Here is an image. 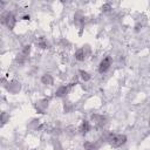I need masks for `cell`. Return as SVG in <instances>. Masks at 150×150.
Here are the masks:
<instances>
[{
    "label": "cell",
    "instance_id": "11",
    "mask_svg": "<svg viewBox=\"0 0 150 150\" xmlns=\"http://www.w3.org/2000/svg\"><path fill=\"white\" fill-rule=\"evenodd\" d=\"M29 53H30V46L29 45H26V46L22 47V50L20 53V56H22L23 59H26L29 55Z\"/></svg>",
    "mask_w": 150,
    "mask_h": 150
},
{
    "label": "cell",
    "instance_id": "13",
    "mask_svg": "<svg viewBox=\"0 0 150 150\" xmlns=\"http://www.w3.org/2000/svg\"><path fill=\"white\" fill-rule=\"evenodd\" d=\"M7 118H9V115H7L6 112H2V114H1V121H2V124L6 123Z\"/></svg>",
    "mask_w": 150,
    "mask_h": 150
},
{
    "label": "cell",
    "instance_id": "12",
    "mask_svg": "<svg viewBox=\"0 0 150 150\" xmlns=\"http://www.w3.org/2000/svg\"><path fill=\"white\" fill-rule=\"evenodd\" d=\"M79 74H80V76H81V79L84 81V82H88L90 79H91V76H90V74L88 73V71H86V70H80L79 71Z\"/></svg>",
    "mask_w": 150,
    "mask_h": 150
},
{
    "label": "cell",
    "instance_id": "18",
    "mask_svg": "<svg viewBox=\"0 0 150 150\" xmlns=\"http://www.w3.org/2000/svg\"><path fill=\"white\" fill-rule=\"evenodd\" d=\"M149 127H150V120H149Z\"/></svg>",
    "mask_w": 150,
    "mask_h": 150
},
{
    "label": "cell",
    "instance_id": "8",
    "mask_svg": "<svg viewBox=\"0 0 150 150\" xmlns=\"http://www.w3.org/2000/svg\"><path fill=\"white\" fill-rule=\"evenodd\" d=\"M89 130H90V123H89L88 121H82V123H81V125H80V128H79L80 134L86 135Z\"/></svg>",
    "mask_w": 150,
    "mask_h": 150
},
{
    "label": "cell",
    "instance_id": "16",
    "mask_svg": "<svg viewBox=\"0 0 150 150\" xmlns=\"http://www.w3.org/2000/svg\"><path fill=\"white\" fill-rule=\"evenodd\" d=\"M21 19H22V20H29V19H30V15H29V14H25V15H22Z\"/></svg>",
    "mask_w": 150,
    "mask_h": 150
},
{
    "label": "cell",
    "instance_id": "2",
    "mask_svg": "<svg viewBox=\"0 0 150 150\" xmlns=\"http://www.w3.org/2000/svg\"><path fill=\"white\" fill-rule=\"evenodd\" d=\"M1 22L6 25L9 29H13L16 23V18L12 12H5L1 14Z\"/></svg>",
    "mask_w": 150,
    "mask_h": 150
},
{
    "label": "cell",
    "instance_id": "1",
    "mask_svg": "<svg viewBox=\"0 0 150 150\" xmlns=\"http://www.w3.org/2000/svg\"><path fill=\"white\" fill-rule=\"evenodd\" d=\"M107 142L112 146V148H120L127 143V136L123 134H112L109 132L107 134Z\"/></svg>",
    "mask_w": 150,
    "mask_h": 150
},
{
    "label": "cell",
    "instance_id": "17",
    "mask_svg": "<svg viewBox=\"0 0 150 150\" xmlns=\"http://www.w3.org/2000/svg\"><path fill=\"white\" fill-rule=\"evenodd\" d=\"M141 27H142V25H139V23H137V25H136V26H135V30H136V32H138V30H139V28H141Z\"/></svg>",
    "mask_w": 150,
    "mask_h": 150
},
{
    "label": "cell",
    "instance_id": "7",
    "mask_svg": "<svg viewBox=\"0 0 150 150\" xmlns=\"http://www.w3.org/2000/svg\"><path fill=\"white\" fill-rule=\"evenodd\" d=\"M48 102H49V100H48V98H45V100L39 101V103H38V104H35L36 110H38L39 112H41V114H45L43 111H45V109L48 107Z\"/></svg>",
    "mask_w": 150,
    "mask_h": 150
},
{
    "label": "cell",
    "instance_id": "5",
    "mask_svg": "<svg viewBox=\"0 0 150 150\" xmlns=\"http://www.w3.org/2000/svg\"><path fill=\"white\" fill-rule=\"evenodd\" d=\"M87 50H88V46L77 49V50L75 52V54H74L75 60H77V61H84L86 57H87Z\"/></svg>",
    "mask_w": 150,
    "mask_h": 150
},
{
    "label": "cell",
    "instance_id": "6",
    "mask_svg": "<svg viewBox=\"0 0 150 150\" xmlns=\"http://www.w3.org/2000/svg\"><path fill=\"white\" fill-rule=\"evenodd\" d=\"M91 121L96 124V127H103L105 124V117L103 115L94 114V115H91Z\"/></svg>",
    "mask_w": 150,
    "mask_h": 150
},
{
    "label": "cell",
    "instance_id": "4",
    "mask_svg": "<svg viewBox=\"0 0 150 150\" xmlns=\"http://www.w3.org/2000/svg\"><path fill=\"white\" fill-rule=\"evenodd\" d=\"M111 66V57L110 56H105L98 64V73L100 74H103L105 71H108V69L110 68Z\"/></svg>",
    "mask_w": 150,
    "mask_h": 150
},
{
    "label": "cell",
    "instance_id": "9",
    "mask_svg": "<svg viewBox=\"0 0 150 150\" xmlns=\"http://www.w3.org/2000/svg\"><path fill=\"white\" fill-rule=\"evenodd\" d=\"M41 82H42L43 84H48V86H50V84H53L54 79H53V76H52L50 74H43L42 77H41Z\"/></svg>",
    "mask_w": 150,
    "mask_h": 150
},
{
    "label": "cell",
    "instance_id": "3",
    "mask_svg": "<svg viewBox=\"0 0 150 150\" xmlns=\"http://www.w3.org/2000/svg\"><path fill=\"white\" fill-rule=\"evenodd\" d=\"M74 86H75V83H69V84L60 86V87L56 89V91H55V96H56V97H63V96H66V95L70 91V89H71Z\"/></svg>",
    "mask_w": 150,
    "mask_h": 150
},
{
    "label": "cell",
    "instance_id": "15",
    "mask_svg": "<svg viewBox=\"0 0 150 150\" xmlns=\"http://www.w3.org/2000/svg\"><path fill=\"white\" fill-rule=\"evenodd\" d=\"M70 109H71V105H70V103H69V102H68L67 104H64V110H66V111H69Z\"/></svg>",
    "mask_w": 150,
    "mask_h": 150
},
{
    "label": "cell",
    "instance_id": "14",
    "mask_svg": "<svg viewBox=\"0 0 150 150\" xmlns=\"http://www.w3.org/2000/svg\"><path fill=\"white\" fill-rule=\"evenodd\" d=\"M110 9H111V6H110L109 4H105V5L102 6V11H103V12H109Z\"/></svg>",
    "mask_w": 150,
    "mask_h": 150
},
{
    "label": "cell",
    "instance_id": "10",
    "mask_svg": "<svg viewBox=\"0 0 150 150\" xmlns=\"http://www.w3.org/2000/svg\"><path fill=\"white\" fill-rule=\"evenodd\" d=\"M36 43H38V46H39L41 49H45V48L48 47V42H47V40H46L43 36H40V38L38 39V41H36Z\"/></svg>",
    "mask_w": 150,
    "mask_h": 150
}]
</instances>
